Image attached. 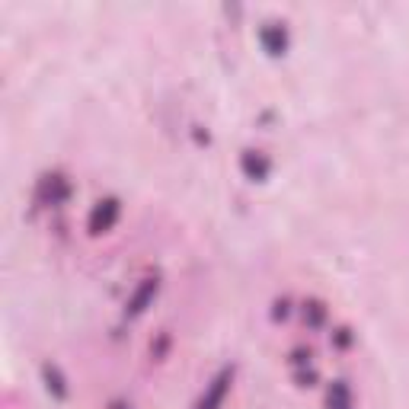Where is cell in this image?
<instances>
[{
    "label": "cell",
    "instance_id": "6da1fadb",
    "mask_svg": "<svg viewBox=\"0 0 409 409\" xmlns=\"http://www.w3.org/2000/svg\"><path fill=\"white\" fill-rule=\"evenodd\" d=\"M115 218H119V201H112V199L96 201V208L90 211V230H93V234H99V230H109Z\"/></svg>",
    "mask_w": 409,
    "mask_h": 409
},
{
    "label": "cell",
    "instance_id": "7a4b0ae2",
    "mask_svg": "<svg viewBox=\"0 0 409 409\" xmlns=\"http://www.w3.org/2000/svg\"><path fill=\"white\" fill-rule=\"evenodd\" d=\"M227 383H230V368H224V371L211 381V387L205 390V397L199 400V406L195 409H218L221 400H224V393H227Z\"/></svg>",
    "mask_w": 409,
    "mask_h": 409
},
{
    "label": "cell",
    "instance_id": "3957f363",
    "mask_svg": "<svg viewBox=\"0 0 409 409\" xmlns=\"http://www.w3.org/2000/svg\"><path fill=\"white\" fill-rule=\"evenodd\" d=\"M39 199L45 205H58L61 199H68V179L61 176H45L42 183H39Z\"/></svg>",
    "mask_w": 409,
    "mask_h": 409
},
{
    "label": "cell",
    "instance_id": "277c9868",
    "mask_svg": "<svg viewBox=\"0 0 409 409\" xmlns=\"http://www.w3.org/2000/svg\"><path fill=\"white\" fill-rule=\"evenodd\" d=\"M243 170H246V176H252V179H262V176L269 173V160H266V154H259V150H246Z\"/></svg>",
    "mask_w": 409,
    "mask_h": 409
},
{
    "label": "cell",
    "instance_id": "5b68a950",
    "mask_svg": "<svg viewBox=\"0 0 409 409\" xmlns=\"http://www.w3.org/2000/svg\"><path fill=\"white\" fill-rule=\"evenodd\" d=\"M285 42H288V35H285V29H281L279 23H269V26L262 29V45H266L272 54H279L281 48H285Z\"/></svg>",
    "mask_w": 409,
    "mask_h": 409
},
{
    "label": "cell",
    "instance_id": "8992f818",
    "mask_svg": "<svg viewBox=\"0 0 409 409\" xmlns=\"http://www.w3.org/2000/svg\"><path fill=\"white\" fill-rule=\"evenodd\" d=\"M330 409H352V393L342 381H336L330 387Z\"/></svg>",
    "mask_w": 409,
    "mask_h": 409
},
{
    "label": "cell",
    "instance_id": "52a82bcc",
    "mask_svg": "<svg viewBox=\"0 0 409 409\" xmlns=\"http://www.w3.org/2000/svg\"><path fill=\"white\" fill-rule=\"evenodd\" d=\"M42 375H45V381H48V390H54V397H64V381H61V375H58V368L54 365H42Z\"/></svg>",
    "mask_w": 409,
    "mask_h": 409
},
{
    "label": "cell",
    "instance_id": "ba28073f",
    "mask_svg": "<svg viewBox=\"0 0 409 409\" xmlns=\"http://www.w3.org/2000/svg\"><path fill=\"white\" fill-rule=\"evenodd\" d=\"M154 291H157V281H144V285H141V291L138 295H134V301H131V314H138V310H144V301H148L150 295H154Z\"/></svg>",
    "mask_w": 409,
    "mask_h": 409
},
{
    "label": "cell",
    "instance_id": "9c48e42d",
    "mask_svg": "<svg viewBox=\"0 0 409 409\" xmlns=\"http://www.w3.org/2000/svg\"><path fill=\"white\" fill-rule=\"evenodd\" d=\"M112 409H122V406H112Z\"/></svg>",
    "mask_w": 409,
    "mask_h": 409
}]
</instances>
